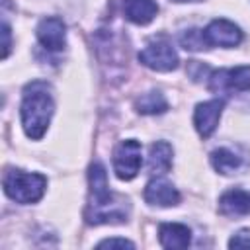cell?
Here are the masks:
<instances>
[{"mask_svg":"<svg viewBox=\"0 0 250 250\" xmlns=\"http://www.w3.org/2000/svg\"><path fill=\"white\" fill-rule=\"evenodd\" d=\"M174 2H197V0H174Z\"/></svg>","mask_w":250,"mask_h":250,"instance_id":"44dd1931","label":"cell"},{"mask_svg":"<svg viewBox=\"0 0 250 250\" xmlns=\"http://www.w3.org/2000/svg\"><path fill=\"white\" fill-rule=\"evenodd\" d=\"M4 193L18 201V203H37L47 188V180L43 174H35V172H21V170H6L4 180Z\"/></svg>","mask_w":250,"mask_h":250,"instance_id":"3957f363","label":"cell"},{"mask_svg":"<svg viewBox=\"0 0 250 250\" xmlns=\"http://www.w3.org/2000/svg\"><path fill=\"white\" fill-rule=\"evenodd\" d=\"M240 156L229 148H217L211 152V164L219 174H232L240 166Z\"/></svg>","mask_w":250,"mask_h":250,"instance_id":"2e32d148","label":"cell"},{"mask_svg":"<svg viewBox=\"0 0 250 250\" xmlns=\"http://www.w3.org/2000/svg\"><path fill=\"white\" fill-rule=\"evenodd\" d=\"M203 35L207 45H215V47H236L242 41L240 27L229 20H213L203 29Z\"/></svg>","mask_w":250,"mask_h":250,"instance_id":"52a82bcc","label":"cell"},{"mask_svg":"<svg viewBox=\"0 0 250 250\" xmlns=\"http://www.w3.org/2000/svg\"><path fill=\"white\" fill-rule=\"evenodd\" d=\"M55 104L51 86L45 80H31L21 94V125L29 139H41L49 127Z\"/></svg>","mask_w":250,"mask_h":250,"instance_id":"7a4b0ae2","label":"cell"},{"mask_svg":"<svg viewBox=\"0 0 250 250\" xmlns=\"http://www.w3.org/2000/svg\"><path fill=\"white\" fill-rule=\"evenodd\" d=\"M2 33H4V51H2V59H6L8 53H10V27H8V23L2 25Z\"/></svg>","mask_w":250,"mask_h":250,"instance_id":"ffe728a7","label":"cell"},{"mask_svg":"<svg viewBox=\"0 0 250 250\" xmlns=\"http://www.w3.org/2000/svg\"><path fill=\"white\" fill-rule=\"evenodd\" d=\"M158 240L164 248H188L191 242V230L180 223H164L158 229Z\"/></svg>","mask_w":250,"mask_h":250,"instance_id":"7c38bea8","label":"cell"},{"mask_svg":"<svg viewBox=\"0 0 250 250\" xmlns=\"http://www.w3.org/2000/svg\"><path fill=\"white\" fill-rule=\"evenodd\" d=\"M219 211L227 217L250 215V193L244 189H229L219 197Z\"/></svg>","mask_w":250,"mask_h":250,"instance_id":"8fae6325","label":"cell"},{"mask_svg":"<svg viewBox=\"0 0 250 250\" xmlns=\"http://www.w3.org/2000/svg\"><path fill=\"white\" fill-rule=\"evenodd\" d=\"M230 248H250V230H240L229 240Z\"/></svg>","mask_w":250,"mask_h":250,"instance_id":"ac0fdd59","label":"cell"},{"mask_svg":"<svg viewBox=\"0 0 250 250\" xmlns=\"http://www.w3.org/2000/svg\"><path fill=\"white\" fill-rule=\"evenodd\" d=\"M209 88L215 94L229 92H248L250 90V66L221 68L215 70L209 78Z\"/></svg>","mask_w":250,"mask_h":250,"instance_id":"8992f818","label":"cell"},{"mask_svg":"<svg viewBox=\"0 0 250 250\" xmlns=\"http://www.w3.org/2000/svg\"><path fill=\"white\" fill-rule=\"evenodd\" d=\"M145 201L150 205H158V207H170V205H178L180 203V193L174 188L172 182L164 180V178H152L143 193Z\"/></svg>","mask_w":250,"mask_h":250,"instance_id":"30bf717a","label":"cell"},{"mask_svg":"<svg viewBox=\"0 0 250 250\" xmlns=\"http://www.w3.org/2000/svg\"><path fill=\"white\" fill-rule=\"evenodd\" d=\"M37 39L47 51H62L66 47V27L61 18H45L39 21L37 29Z\"/></svg>","mask_w":250,"mask_h":250,"instance_id":"ba28073f","label":"cell"},{"mask_svg":"<svg viewBox=\"0 0 250 250\" xmlns=\"http://www.w3.org/2000/svg\"><path fill=\"white\" fill-rule=\"evenodd\" d=\"M88 182H90V201H88L86 221L90 225L127 221V203L109 189L107 174L102 162H94L90 166Z\"/></svg>","mask_w":250,"mask_h":250,"instance_id":"6da1fadb","label":"cell"},{"mask_svg":"<svg viewBox=\"0 0 250 250\" xmlns=\"http://www.w3.org/2000/svg\"><path fill=\"white\" fill-rule=\"evenodd\" d=\"M113 246H121V248H135V244L131 240H125V238H107V240H102L98 244V248H113Z\"/></svg>","mask_w":250,"mask_h":250,"instance_id":"d6986e66","label":"cell"},{"mask_svg":"<svg viewBox=\"0 0 250 250\" xmlns=\"http://www.w3.org/2000/svg\"><path fill=\"white\" fill-rule=\"evenodd\" d=\"M180 45L186 51H201V49H207L209 47L201 29H186L180 35Z\"/></svg>","mask_w":250,"mask_h":250,"instance_id":"e0dca14e","label":"cell"},{"mask_svg":"<svg viewBox=\"0 0 250 250\" xmlns=\"http://www.w3.org/2000/svg\"><path fill=\"white\" fill-rule=\"evenodd\" d=\"M125 18L137 25H146L154 20L158 6L154 0H123Z\"/></svg>","mask_w":250,"mask_h":250,"instance_id":"4fadbf2b","label":"cell"},{"mask_svg":"<svg viewBox=\"0 0 250 250\" xmlns=\"http://www.w3.org/2000/svg\"><path fill=\"white\" fill-rule=\"evenodd\" d=\"M139 61L152 68V70H158V72H170L174 68H178V53L174 51L172 43L164 37L160 39H154L150 41L141 53H139Z\"/></svg>","mask_w":250,"mask_h":250,"instance_id":"5b68a950","label":"cell"},{"mask_svg":"<svg viewBox=\"0 0 250 250\" xmlns=\"http://www.w3.org/2000/svg\"><path fill=\"white\" fill-rule=\"evenodd\" d=\"M223 107H225L223 100H209V102L197 104V107L193 111V125L203 139H209L213 135V131L217 129Z\"/></svg>","mask_w":250,"mask_h":250,"instance_id":"9c48e42d","label":"cell"},{"mask_svg":"<svg viewBox=\"0 0 250 250\" xmlns=\"http://www.w3.org/2000/svg\"><path fill=\"white\" fill-rule=\"evenodd\" d=\"M135 107H137L139 113L156 115V113H164V111L168 109V102H166V98H164L160 92L152 90V92L143 94V96L135 102Z\"/></svg>","mask_w":250,"mask_h":250,"instance_id":"9a60e30c","label":"cell"},{"mask_svg":"<svg viewBox=\"0 0 250 250\" xmlns=\"http://www.w3.org/2000/svg\"><path fill=\"white\" fill-rule=\"evenodd\" d=\"M143 164V146L135 139L121 141L113 150V170L119 180H133Z\"/></svg>","mask_w":250,"mask_h":250,"instance_id":"277c9868","label":"cell"},{"mask_svg":"<svg viewBox=\"0 0 250 250\" xmlns=\"http://www.w3.org/2000/svg\"><path fill=\"white\" fill-rule=\"evenodd\" d=\"M172 168V146L166 141H156L148 150V170L150 174H166Z\"/></svg>","mask_w":250,"mask_h":250,"instance_id":"5bb4252c","label":"cell"}]
</instances>
